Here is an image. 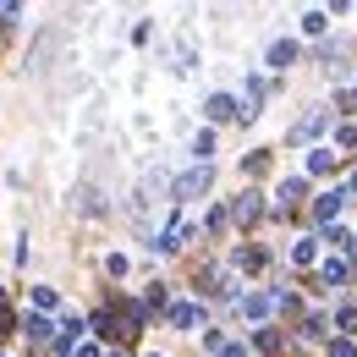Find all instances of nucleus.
I'll list each match as a JSON object with an SVG mask.
<instances>
[{
    "label": "nucleus",
    "mask_w": 357,
    "mask_h": 357,
    "mask_svg": "<svg viewBox=\"0 0 357 357\" xmlns=\"http://www.w3.org/2000/svg\"><path fill=\"white\" fill-rule=\"evenodd\" d=\"M347 275H352V269H347V259H324V280H330V286H341Z\"/></svg>",
    "instance_id": "nucleus-12"
},
{
    "label": "nucleus",
    "mask_w": 357,
    "mask_h": 357,
    "mask_svg": "<svg viewBox=\"0 0 357 357\" xmlns=\"http://www.w3.org/2000/svg\"><path fill=\"white\" fill-rule=\"evenodd\" d=\"M324 132V110H308L297 127H291V143H308V137H319Z\"/></svg>",
    "instance_id": "nucleus-3"
},
{
    "label": "nucleus",
    "mask_w": 357,
    "mask_h": 357,
    "mask_svg": "<svg viewBox=\"0 0 357 357\" xmlns=\"http://www.w3.org/2000/svg\"><path fill=\"white\" fill-rule=\"evenodd\" d=\"M330 165H335V154H330V149H308V171H313V176H324Z\"/></svg>",
    "instance_id": "nucleus-11"
},
{
    "label": "nucleus",
    "mask_w": 357,
    "mask_h": 357,
    "mask_svg": "<svg viewBox=\"0 0 357 357\" xmlns=\"http://www.w3.org/2000/svg\"><path fill=\"white\" fill-rule=\"evenodd\" d=\"M105 357H121V352H105Z\"/></svg>",
    "instance_id": "nucleus-20"
},
{
    "label": "nucleus",
    "mask_w": 357,
    "mask_h": 357,
    "mask_svg": "<svg viewBox=\"0 0 357 357\" xmlns=\"http://www.w3.org/2000/svg\"><path fill=\"white\" fill-rule=\"evenodd\" d=\"M335 324H341V330H357V308H341V313H335Z\"/></svg>",
    "instance_id": "nucleus-17"
},
{
    "label": "nucleus",
    "mask_w": 357,
    "mask_h": 357,
    "mask_svg": "<svg viewBox=\"0 0 357 357\" xmlns=\"http://www.w3.org/2000/svg\"><path fill=\"white\" fill-rule=\"evenodd\" d=\"M204 116H209V121H231V116H236V99H231V93H209V99H204Z\"/></svg>",
    "instance_id": "nucleus-2"
},
{
    "label": "nucleus",
    "mask_w": 357,
    "mask_h": 357,
    "mask_svg": "<svg viewBox=\"0 0 357 357\" xmlns=\"http://www.w3.org/2000/svg\"><path fill=\"white\" fill-rule=\"evenodd\" d=\"M341 204H347V192L335 187V192H324V198L313 204V215H319V220H335V215H341Z\"/></svg>",
    "instance_id": "nucleus-6"
},
{
    "label": "nucleus",
    "mask_w": 357,
    "mask_h": 357,
    "mask_svg": "<svg viewBox=\"0 0 357 357\" xmlns=\"http://www.w3.org/2000/svg\"><path fill=\"white\" fill-rule=\"evenodd\" d=\"M291 259H297V264H313V259H319V248H313V242H297V248H291Z\"/></svg>",
    "instance_id": "nucleus-16"
},
{
    "label": "nucleus",
    "mask_w": 357,
    "mask_h": 357,
    "mask_svg": "<svg viewBox=\"0 0 357 357\" xmlns=\"http://www.w3.org/2000/svg\"><path fill=\"white\" fill-rule=\"evenodd\" d=\"M324 28H330V17H324V11H308V17H303V33H324Z\"/></svg>",
    "instance_id": "nucleus-15"
},
{
    "label": "nucleus",
    "mask_w": 357,
    "mask_h": 357,
    "mask_svg": "<svg viewBox=\"0 0 357 357\" xmlns=\"http://www.w3.org/2000/svg\"><path fill=\"white\" fill-rule=\"evenodd\" d=\"M220 357H248V347H236V341H225V347H220Z\"/></svg>",
    "instance_id": "nucleus-19"
},
{
    "label": "nucleus",
    "mask_w": 357,
    "mask_h": 357,
    "mask_svg": "<svg viewBox=\"0 0 357 357\" xmlns=\"http://www.w3.org/2000/svg\"><path fill=\"white\" fill-rule=\"evenodd\" d=\"M209 181H215V171H209V165H192V171L176 181V198H198V192H209Z\"/></svg>",
    "instance_id": "nucleus-1"
},
{
    "label": "nucleus",
    "mask_w": 357,
    "mask_h": 357,
    "mask_svg": "<svg viewBox=\"0 0 357 357\" xmlns=\"http://www.w3.org/2000/svg\"><path fill=\"white\" fill-rule=\"evenodd\" d=\"M171 324H176V330H192V324H198V308H192V303H176V308H171Z\"/></svg>",
    "instance_id": "nucleus-9"
},
{
    "label": "nucleus",
    "mask_w": 357,
    "mask_h": 357,
    "mask_svg": "<svg viewBox=\"0 0 357 357\" xmlns=\"http://www.w3.org/2000/svg\"><path fill=\"white\" fill-rule=\"evenodd\" d=\"M324 242H330V248H347V253H357V236H352V231H341V225H335Z\"/></svg>",
    "instance_id": "nucleus-14"
},
{
    "label": "nucleus",
    "mask_w": 357,
    "mask_h": 357,
    "mask_svg": "<svg viewBox=\"0 0 357 357\" xmlns=\"http://www.w3.org/2000/svg\"><path fill=\"white\" fill-rule=\"evenodd\" d=\"M192 154H198V165H209V154H215V132H209V127L192 137Z\"/></svg>",
    "instance_id": "nucleus-10"
},
{
    "label": "nucleus",
    "mask_w": 357,
    "mask_h": 357,
    "mask_svg": "<svg viewBox=\"0 0 357 357\" xmlns=\"http://www.w3.org/2000/svg\"><path fill=\"white\" fill-rule=\"evenodd\" d=\"M291 61H297V45H291V39H275V45H269V72H286Z\"/></svg>",
    "instance_id": "nucleus-5"
},
{
    "label": "nucleus",
    "mask_w": 357,
    "mask_h": 357,
    "mask_svg": "<svg viewBox=\"0 0 357 357\" xmlns=\"http://www.w3.org/2000/svg\"><path fill=\"white\" fill-rule=\"evenodd\" d=\"M330 352H335V357H357V347H352V341H335Z\"/></svg>",
    "instance_id": "nucleus-18"
},
{
    "label": "nucleus",
    "mask_w": 357,
    "mask_h": 357,
    "mask_svg": "<svg viewBox=\"0 0 357 357\" xmlns=\"http://www.w3.org/2000/svg\"><path fill=\"white\" fill-rule=\"evenodd\" d=\"M50 330H55V324H50L45 313H28V319H22V335H28V341H50Z\"/></svg>",
    "instance_id": "nucleus-7"
},
{
    "label": "nucleus",
    "mask_w": 357,
    "mask_h": 357,
    "mask_svg": "<svg viewBox=\"0 0 357 357\" xmlns=\"http://www.w3.org/2000/svg\"><path fill=\"white\" fill-rule=\"evenodd\" d=\"M303 192H308V181H303V176H286V181H280V209H291Z\"/></svg>",
    "instance_id": "nucleus-8"
},
{
    "label": "nucleus",
    "mask_w": 357,
    "mask_h": 357,
    "mask_svg": "<svg viewBox=\"0 0 357 357\" xmlns=\"http://www.w3.org/2000/svg\"><path fill=\"white\" fill-rule=\"evenodd\" d=\"M231 215H236V220H242V225H253V220H259V215H264V204H259V192H242V198L231 204Z\"/></svg>",
    "instance_id": "nucleus-4"
},
{
    "label": "nucleus",
    "mask_w": 357,
    "mask_h": 357,
    "mask_svg": "<svg viewBox=\"0 0 357 357\" xmlns=\"http://www.w3.org/2000/svg\"><path fill=\"white\" fill-rule=\"evenodd\" d=\"M269 308H275V303H269V297H259V291H253V297L242 303V313H248V319H264Z\"/></svg>",
    "instance_id": "nucleus-13"
}]
</instances>
